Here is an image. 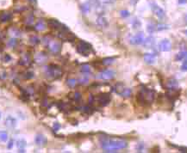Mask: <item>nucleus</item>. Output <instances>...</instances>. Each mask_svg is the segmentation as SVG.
Returning <instances> with one entry per match:
<instances>
[{
	"instance_id": "obj_1",
	"label": "nucleus",
	"mask_w": 187,
	"mask_h": 153,
	"mask_svg": "<svg viewBox=\"0 0 187 153\" xmlns=\"http://www.w3.org/2000/svg\"><path fill=\"white\" fill-rule=\"evenodd\" d=\"M128 143L122 139H105L101 142V147L105 152H116L119 150L127 148Z\"/></svg>"
},
{
	"instance_id": "obj_2",
	"label": "nucleus",
	"mask_w": 187,
	"mask_h": 153,
	"mask_svg": "<svg viewBox=\"0 0 187 153\" xmlns=\"http://www.w3.org/2000/svg\"><path fill=\"white\" fill-rule=\"evenodd\" d=\"M155 98V92L154 90L147 89V88H143L141 89V91L138 93L137 95V100L139 102V103L142 106H146V105H149L151 104Z\"/></svg>"
},
{
	"instance_id": "obj_3",
	"label": "nucleus",
	"mask_w": 187,
	"mask_h": 153,
	"mask_svg": "<svg viewBox=\"0 0 187 153\" xmlns=\"http://www.w3.org/2000/svg\"><path fill=\"white\" fill-rule=\"evenodd\" d=\"M44 74L48 78L58 79L62 76V69L57 65H49L44 68Z\"/></svg>"
},
{
	"instance_id": "obj_4",
	"label": "nucleus",
	"mask_w": 187,
	"mask_h": 153,
	"mask_svg": "<svg viewBox=\"0 0 187 153\" xmlns=\"http://www.w3.org/2000/svg\"><path fill=\"white\" fill-rule=\"evenodd\" d=\"M77 52L81 55L88 56L92 52V47L88 42L80 41L77 45Z\"/></svg>"
},
{
	"instance_id": "obj_5",
	"label": "nucleus",
	"mask_w": 187,
	"mask_h": 153,
	"mask_svg": "<svg viewBox=\"0 0 187 153\" xmlns=\"http://www.w3.org/2000/svg\"><path fill=\"white\" fill-rule=\"evenodd\" d=\"M114 90L116 94L120 95L122 97H125V98H129L131 96V94H132V90L129 89V88H127L126 86H124L122 83H117L115 88H114Z\"/></svg>"
},
{
	"instance_id": "obj_6",
	"label": "nucleus",
	"mask_w": 187,
	"mask_h": 153,
	"mask_svg": "<svg viewBox=\"0 0 187 153\" xmlns=\"http://www.w3.org/2000/svg\"><path fill=\"white\" fill-rule=\"evenodd\" d=\"M116 72L114 70L111 69H105L98 72L97 78L101 79V80H111L115 77Z\"/></svg>"
},
{
	"instance_id": "obj_7",
	"label": "nucleus",
	"mask_w": 187,
	"mask_h": 153,
	"mask_svg": "<svg viewBox=\"0 0 187 153\" xmlns=\"http://www.w3.org/2000/svg\"><path fill=\"white\" fill-rule=\"evenodd\" d=\"M96 100H97V102L98 103V105L104 107L109 103V102L111 100V96L109 93H102L97 96Z\"/></svg>"
},
{
	"instance_id": "obj_8",
	"label": "nucleus",
	"mask_w": 187,
	"mask_h": 153,
	"mask_svg": "<svg viewBox=\"0 0 187 153\" xmlns=\"http://www.w3.org/2000/svg\"><path fill=\"white\" fill-rule=\"evenodd\" d=\"M150 6H151V9L153 10V12L154 13V15L158 18H160V19L164 18V16H166V13H165V10L162 8H160L159 5H157L156 3H154V2L150 3Z\"/></svg>"
},
{
	"instance_id": "obj_9",
	"label": "nucleus",
	"mask_w": 187,
	"mask_h": 153,
	"mask_svg": "<svg viewBox=\"0 0 187 153\" xmlns=\"http://www.w3.org/2000/svg\"><path fill=\"white\" fill-rule=\"evenodd\" d=\"M129 42L132 45H142L145 42V38H144V34L142 32L136 34L133 37L130 38Z\"/></svg>"
},
{
	"instance_id": "obj_10",
	"label": "nucleus",
	"mask_w": 187,
	"mask_h": 153,
	"mask_svg": "<svg viewBox=\"0 0 187 153\" xmlns=\"http://www.w3.org/2000/svg\"><path fill=\"white\" fill-rule=\"evenodd\" d=\"M48 47L49 50L52 53H58L61 50V44L59 41L48 40Z\"/></svg>"
},
{
	"instance_id": "obj_11",
	"label": "nucleus",
	"mask_w": 187,
	"mask_h": 153,
	"mask_svg": "<svg viewBox=\"0 0 187 153\" xmlns=\"http://www.w3.org/2000/svg\"><path fill=\"white\" fill-rule=\"evenodd\" d=\"M159 48L161 52H170L172 50V43L169 40L164 39L160 42Z\"/></svg>"
},
{
	"instance_id": "obj_12",
	"label": "nucleus",
	"mask_w": 187,
	"mask_h": 153,
	"mask_svg": "<svg viewBox=\"0 0 187 153\" xmlns=\"http://www.w3.org/2000/svg\"><path fill=\"white\" fill-rule=\"evenodd\" d=\"M48 25L52 28H54V29H57V30H61L64 28H66V26L62 25L59 21L55 20V19H49L48 21Z\"/></svg>"
},
{
	"instance_id": "obj_13",
	"label": "nucleus",
	"mask_w": 187,
	"mask_h": 153,
	"mask_svg": "<svg viewBox=\"0 0 187 153\" xmlns=\"http://www.w3.org/2000/svg\"><path fill=\"white\" fill-rule=\"evenodd\" d=\"M167 87L169 91H176L179 89V83L176 79L171 78L167 83Z\"/></svg>"
},
{
	"instance_id": "obj_14",
	"label": "nucleus",
	"mask_w": 187,
	"mask_h": 153,
	"mask_svg": "<svg viewBox=\"0 0 187 153\" xmlns=\"http://www.w3.org/2000/svg\"><path fill=\"white\" fill-rule=\"evenodd\" d=\"M143 59L148 65H153L156 61V55L154 53H145Z\"/></svg>"
},
{
	"instance_id": "obj_15",
	"label": "nucleus",
	"mask_w": 187,
	"mask_h": 153,
	"mask_svg": "<svg viewBox=\"0 0 187 153\" xmlns=\"http://www.w3.org/2000/svg\"><path fill=\"white\" fill-rule=\"evenodd\" d=\"M16 125V121L15 118H13L12 116H8L6 119H5V126L8 127H15Z\"/></svg>"
},
{
	"instance_id": "obj_16",
	"label": "nucleus",
	"mask_w": 187,
	"mask_h": 153,
	"mask_svg": "<svg viewBox=\"0 0 187 153\" xmlns=\"http://www.w3.org/2000/svg\"><path fill=\"white\" fill-rule=\"evenodd\" d=\"M35 141L37 146H44L47 143V139L41 134H37L35 139Z\"/></svg>"
},
{
	"instance_id": "obj_17",
	"label": "nucleus",
	"mask_w": 187,
	"mask_h": 153,
	"mask_svg": "<svg viewBox=\"0 0 187 153\" xmlns=\"http://www.w3.org/2000/svg\"><path fill=\"white\" fill-rule=\"evenodd\" d=\"M175 60L177 61H185L187 60V51H182V52H180L176 57H175Z\"/></svg>"
},
{
	"instance_id": "obj_18",
	"label": "nucleus",
	"mask_w": 187,
	"mask_h": 153,
	"mask_svg": "<svg viewBox=\"0 0 187 153\" xmlns=\"http://www.w3.org/2000/svg\"><path fill=\"white\" fill-rule=\"evenodd\" d=\"M35 28V29H37V30H39V31H43V30L46 29L47 27H46V23L44 22V21H42V20L41 19V20H39V21L36 22Z\"/></svg>"
},
{
	"instance_id": "obj_19",
	"label": "nucleus",
	"mask_w": 187,
	"mask_h": 153,
	"mask_svg": "<svg viewBox=\"0 0 187 153\" xmlns=\"http://www.w3.org/2000/svg\"><path fill=\"white\" fill-rule=\"evenodd\" d=\"M11 14L9 12H3L0 14V21L2 22H7L11 19Z\"/></svg>"
},
{
	"instance_id": "obj_20",
	"label": "nucleus",
	"mask_w": 187,
	"mask_h": 153,
	"mask_svg": "<svg viewBox=\"0 0 187 153\" xmlns=\"http://www.w3.org/2000/svg\"><path fill=\"white\" fill-rule=\"evenodd\" d=\"M25 146H26V142L24 139H20L18 140L17 142V147H18V152H24V150H25Z\"/></svg>"
},
{
	"instance_id": "obj_21",
	"label": "nucleus",
	"mask_w": 187,
	"mask_h": 153,
	"mask_svg": "<svg viewBox=\"0 0 187 153\" xmlns=\"http://www.w3.org/2000/svg\"><path fill=\"white\" fill-rule=\"evenodd\" d=\"M80 9H81V11H82L84 14H87V13H89L90 10H91V5H90L88 3H83V4H81V6H80Z\"/></svg>"
},
{
	"instance_id": "obj_22",
	"label": "nucleus",
	"mask_w": 187,
	"mask_h": 153,
	"mask_svg": "<svg viewBox=\"0 0 187 153\" xmlns=\"http://www.w3.org/2000/svg\"><path fill=\"white\" fill-rule=\"evenodd\" d=\"M97 25H99V26H101V27H105V26L108 25L107 20H106L104 17H103V16H99V17L97 19Z\"/></svg>"
},
{
	"instance_id": "obj_23",
	"label": "nucleus",
	"mask_w": 187,
	"mask_h": 153,
	"mask_svg": "<svg viewBox=\"0 0 187 153\" xmlns=\"http://www.w3.org/2000/svg\"><path fill=\"white\" fill-rule=\"evenodd\" d=\"M70 98H72L74 102H79L81 100V94L79 93V92L72 93V94H70Z\"/></svg>"
},
{
	"instance_id": "obj_24",
	"label": "nucleus",
	"mask_w": 187,
	"mask_h": 153,
	"mask_svg": "<svg viewBox=\"0 0 187 153\" xmlns=\"http://www.w3.org/2000/svg\"><path fill=\"white\" fill-rule=\"evenodd\" d=\"M80 72L83 74H89L91 73V67L89 65H83L80 68Z\"/></svg>"
},
{
	"instance_id": "obj_25",
	"label": "nucleus",
	"mask_w": 187,
	"mask_h": 153,
	"mask_svg": "<svg viewBox=\"0 0 187 153\" xmlns=\"http://www.w3.org/2000/svg\"><path fill=\"white\" fill-rule=\"evenodd\" d=\"M114 61H115L114 58H105L102 60V64L103 66H109L112 63H114Z\"/></svg>"
},
{
	"instance_id": "obj_26",
	"label": "nucleus",
	"mask_w": 187,
	"mask_h": 153,
	"mask_svg": "<svg viewBox=\"0 0 187 153\" xmlns=\"http://www.w3.org/2000/svg\"><path fill=\"white\" fill-rule=\"evenodd\" d=\"M77 83H78V81H77L76 79H74V78H69V79L67 80V84L70 88L75 87L76 84H77Z\"/></svg>"
},
{
	"instance_id": "obj_27",
	"label": "nucleus",
	"mask_w": 187,
	"mask_h": 153,
	"mask_svg": "<svg viewBox=\"0 0 187 153\" xmlns=\"http://www.w3.org/2000/svg\"><path fill=\"white\" fill-rule=\"evenodd\" d=\"M88 81H89V77H88V75H87V74L82 75V76L78 80V82H79L80 84H86V83H88Z\"/></svg>"
},
{
	"instance_id": "obj_28",
	"label": "nucleus",
	"mask_w": 187,
	"mask_h": 153,
	"mask_svg": "<svg viewBox=\"0 0 187 153\" xmlns=\"http://www.w3.org/2000/svg\"><path fill=\"white\" fill-rule=\"evenodd\" d=\"M147 30L149 34H153L154 32L156 31V25L154 23H149L147 27Z\"/></svg>"
},
{
	"instance_id": "obj_29",
	"label": "nucleus",
	"mask_w": 187,
	"mask_h": 153,
	"mask_svg": "<svg viewBox=\"0 0 187 153\" xmlns=\"http://www.w3.org/2000/svg\"><path fill=\"white\" fill-rule=\"evenodd\" d=\"M167 28H168V26L167 24H164V23L156 24V31H162V30H165Z\"/></svg>"
},
{
	"instance_id": "obj_30",
	"label": "nucleus",
	"mask_w": 187,
	"mask_h": 153,
	"mask_svg": "<svg viewBox=\"0 0 187 153\" xmlns=\"http://www.w3.org/2000/svg\"><path fill=\"white\" fill-rule=\"evenodd\" d=\"M8 139V134L6 132L4 131H1L0 132V141L2 142H6Z\"/></svg>"
},
{
	"instance_id": "obj_31",
	"label": "nucleus",
	"mask_w": 187,
	"mask_h": 153,
	"mask_svg": "<svg viewBox=\"0 0 187 153\" xmlns=\"http://www.w3.org/2000/svg\"><path fill=\"white\" fill-rule=\"evenodd\" d=\"M129 15H130V13H129V10H127V9H122V10H121V11H120V16H121L122 18L129 17Z\"/></svg>"
},
{
	"instance_id": "obj_32",
	"label": "nucleus",
	"mask_w": 187,
	"mask_h": 153,
	"mask_svg": "<svg viewBox=\"0 0 187 153\" xmlns=\"http://www.w3.org/2000/svg\"><path fill=\"white\" fill-rule=\"evenodd\" d=\"M83 111H84L86 114H92V108L91 106H86V107H84V108H83Z\"/></svg>"
},
{
	"instance_id": "obj_33",
	"label": "nucleus",
	"mask_w": 187,
	"mask_h": 153,
	"mask_svg": "<svg viewBox=\"0 0 187 153\" xmlns=\"http://www.w3.org/2000/svg\"><path fill=\"white\" fill-rule=\"evenodd\" d=\"M16 44H17V41L16 40V39H10V41H9V43H8V45L10 46V47H16Z\"/></svg>"
},
{
	"instance_id": "obj_34",
	"label": "nucleus",
	"mask_w": 187,
	"mask_h": 153,
	"mask_svg": "<svg viewBox=\"0 0 187 153\" xmlns=\"http://www.w3.org/2000/svg\"><path fill=\"white\" fill-rule=\"evenodd\" d=\"M30 41H31L34 45H35V44H38V43L40 42V40H39L36 36H33V37L30 38Z\"/></svg>"
},
{
	"instance_id": "obj_35",
	"label": "nucleus",
	"mask_w": 187,
	"mask_h": 153,
	"mask_svg": "<svg viewBox=\"0 0 187 153\" xmlns=\"http://www.w3.org/2000/svg\"><path fill=\"white\" fill-rule=\"evenodd\" d=\"M34 76V73L33 72H27L24 73L23 75V77L24 78H27V79H29V78H32Z\"/></svg>"
},
{
	"instance_id": "obj_36",
	"label": "nucleus",
	"mask_w": 187,
	"mask_h": 153,
	"mask_svg": "<svg viewBox=\"0 0 187 153\" xmlns=\"http://www.w3.org/2000/svg\"><path fill=\"white\" fill-rule=\"evenodd\" d=\"M26 22H27L28 24H31V23H33V22H34V16H29L27 18Z\"/></svg>"
},
{
	"instance_id": "obj_37",
	"label": "nucleus",
	"mask_w": 187,
	"mask_h": 153,
	"mask_svg": "<svg viewBox=\"0 0 187 153\" xmlns=\"http://www.w3.org/2000/svg\"><path fill=\"white\" fill-rule=\"evenodd\" d=\"M143 147H144V145H143L142 143H141V144L139 143L138 146H136V151H137V152H142Z\"/></svg>"
},
{
	"instance_id": "obj_38",
	"label": "nucleus",
	"mask_w": 187,
	"mask_h": 153,
	"mask_svg": "<svg viewBox=\"0 0 187 153\" xmlns=\"http://www.w3.org/2000/svg\"><path fill=\"white\" fill-rule=\"evenodd\" d=\"M181 70L183 72H187V60H185L184 63L181 66Z\"/></svg>"
},
{
	"instance_id": "obj_39",
	"label": "nucleus",
	"mask_w": 187,
	"mask_h": 153,
	"mask_svg": "<svg viewBox=\"0 0 187 153\" xmlns=\"http://www.w3.org/2000/svg\"><path fill=\"white\" fill-rule=\"evenodd\" d=\"M60 128H61V125L58 122H55L54 124V131H58Z\"/></svg>"
},
{
	"instance_id": "obj_40",
	"label": "nucleus",
	"mask_w": 187,
	"mask_h": 153,
	"mask_svg": "<svg viewBox=\"0 0 187 153\" xmlns=\"http://www.w3.org/2000/svg\"><path fill=\"white\" fill-rule=\"evenodd\" d=\"M180 152H187V148L186 147H180Z\"/></svg>"
},
{
	"instance_id": "obj_41",
	"label": "nucleus",
	"mask_w": 187,
	"mask_h": 153,
	"mask_svg": "<svg viewBox=\"0 0 187 153\" xmlns=\"http://www.w3.org/2000/svg\"><path fill=\"white\" fill-rule=\"evenodd\" d=\"M13 144H14V141H13V140H10V141L9 142L8 148H9V149H11V148H12V146H13Z\"/></svg>"
},
{
	"instance_id": "obj_42",
	"label": "nucleus",
	"mask_w": 187,
	"mask_h": 153,
	"mask_svg": "<svg viewBox=\"0 0 187 153\" xmlns=\"http://www.w3.org/2000/svg\"><path fill=\"white\" fill-rule=\"evenodd\" d=\"M178 3H179V4H186V3H187V0H179Z\"/></svg>"
},
{
	"instance_id": "obj_43",
	"label": "nucleus",
	"mask_w": 187,
	"mask_h": 153,
	"mask_svg": "<svg viewBox=\"0 0 187 153\" xmlns=\"http://www.w3.org/2000/svg\"><path fill=\"white\" fill-rule=\"evenodd\" d=\"M4 59H5V60H6L7 62H8L9 60H10V56H9L8 54H6V55L4 56Z\"/></svg>"
},
{
	"instance_id": "obj_44",
	"label": "nucleus",
	"mask_w": 187,
	"mask_h": 153,
	"mask_svg": "<svg viewBox=\"0 0 187 153\" xmlns=\"http://www.w3.org/2000/svg\"><path fill=\"white\" fill-rule=\"evenodd\" d=\"M184 21H185L186 24L187 25V14L186 15H185V16H184Z\"/></svg>"
},
{
	"instance_id": "obj_45",
	"label": "nucleus",
	"mask_w": 187,
	"mask_h": 153,
	"mask_svg": "<svg viewBox=\"0 0 187 153\" xmlns=\"http://www.w3.org/2000/svg\"><path fill=\"white\" fill-rule=\"evenodd\" d=\"M184 33H185V35H187V29H186V30H185V31H184Z\"/></svg>"
},
{
	"instance_id": "obj_46",
	"label": "nucleus",
	"mask_w": 187,
	"mask_h": 153,
	"mask_svg": "<svg viewBox=\"0 0 187 153\" xmlns=\"http://www.w3.org/2000/svg\"><path fill=\"white\" fill-rule=\"evenodd\" d=\"M0 119H1V113H0Z\"/></svg>"
}]
</instances>
